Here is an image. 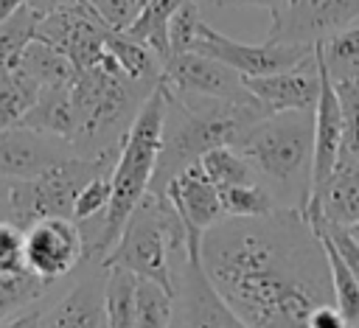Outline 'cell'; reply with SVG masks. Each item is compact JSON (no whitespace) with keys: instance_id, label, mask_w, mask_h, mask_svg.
Segmentation results:
<instances>
[{"instance_id":"cell-1","label":"cell","mask_w":359,"mask_h":328,"mask_svg":"<svg viewBox=\"0 0 359 328\" xmlns=\"http://www.w3.org/2000/svg\"><path fill=\"white\" fill-rule=\"evenodd\" d=\"M199 264L250 328H309L320 306L337 303L328 255L300 207L224 216L202 235Z\"/></svg>"},{"instance_id":"cell-2","label":"cell","mask_w":359,"mask_h":328,"mask_svg":"<svg viewBox=\"0 0 359 328\" xmlns=\"http://www.w3.org/2000/svg\"><path fill=\"white\" fill-rule=\"evenodd\" d=\"M165 84L157 81L154 90L146 95L140 109L132 115L129 129L121 137V151L115 160V168L109 174L112 179V199L104 216L81 221L84 235V261H101L115 247V241L123 233L126 219L137 207V202L151 188L157 160L163 151V129H165Z\"/></svg>"},{"instance_id":"cell-3","label":"cell","mask_w":359,"mask_h":328,"mask_svg":"<svg viewBox=\"0 0 359 328\" xmlns=\"http://www.w3.org/2000/svg\"><path fill=\"white\" fill-rule=\"evenodd\" d=\"M165 129L163 151L151 179L154 193H163L165 182L196 163L205 151L216 146H236L241 135L269 115L261 101H219V98H182L165 87Z\"/></svg>"},{"instance_id":"cell-4","label":"cell","mask_w":359,"mask_h":328,"mask_svg":"<svg viewBox=\"0 0 359 328\" xmlns=\"http://www.w3.org/2000/svg\"><path fill=\"white\" fill-rule=\"evenodd\" d=\"M236 149L272 191L278 207H306L311 199L314 112H272L255 121Z\"/></svg>"},{"instance_id":"cell-5","label":"cell","mask_w":359,"mask_h":328,"mask_svg":"<svg viewBox=\"0 0 359 328\" xmlns=\"http://www.w3.org/2000/svg\"><path fill=\"white\" fill-rule=\"evenodd\" d=\"M154 84L132 81L112 53L104 50L95 67L79 70L70 84L73 115H76V135L73 149L81 154H95L109 146H118L123 135L121 123L129 112H137Z\"/></svg>"},{"instance_id":"cell-6","label":"cell","mask_w":359,"mask_h":328,"mask_svg":"<svg viewBox=\"0 0 359 328\" xmlns=\"http://www.w3.org/2000/svg\"><path fill=\"white\" fill-rule=\"evenodd\" d=\"M174 252L188 258V233L171 202L163 193L146 191L101 266L126 269L137 278L157 280L168 292H177V272L171 266Z\"/></svg>"},{"instance_id":"cell-7","label":"cell","mask_w":359,"mask_h":328,"mask_svg":"<svg viewBox=\"0 0 359 328\" xmlns=\"http://www.w3.org/2000/svg\"><path fill=\"white\" fill-rule=\"evenodd\" d=\"M121 143L95 154H73L28 179H8V219L22 230L39 219L62 216L73 219L76 199L87 182L101 174H112Z\"/></svg>"},{"instance_id":"cell-8","label":"cell","mask_w":359,"mask_h":328,"mask_svg":"<svg viewBox=\"0 0 359 328\" xmlns=\"http://www.w3.org/2000/svg\"><path fill=\"white\" fill-rule=\"evenodd\" d=\"M160 81L168 87V93L182 95V98H219V101H258L247 84L244 76L236 73L230 64L199 53V50H185L174 53L163 64Z\"/></svg>"},{"instance_id":"cell-9","label":"cell","mask_w":359,"mask_h":328,"mask_svg":"<svg viewBox=\"0 0 359 328\" xmlns=\"http://www.w3.org/2000/svg\"><path fill=\"white\" fill-rule=\"evenodd\" d=\"M39 39L56 45L67 59L76 64V70L95 67L107 50L109 28L104 20L93 11L87 0H73L45 17H39Z\"/></svg>"},{"instance_id":"cell-10","label":"cell","mask_w":359,"mask_h":328,"mask_svg":"<svg viewBox=\"0 0 359 328\" xmlns=\"http://www.w3.org/2000/svg\"><path fill=\"white\" fill-rule=\"evenodd\" d=\"M194 50L208 53L224 64H230L236 73L247 76H269L278 70H286L306 56L314 53V45L306 42H264V45H247L224 36L222 31L210 28L208 22L199 25V36L194 42Z\"/></svg>"},{"instance_id":"cell-11","label":"cell","mask_w":359,"mask_h":328,"mask_svg":"<svg viewBox=\"0 0 359 328\" xmlns=\"http://www.w3.org/2000/svg\"><path fill=\"white\" fill-rule=\"evenodd\" d=\"M163 196L171 202V207L177 210L185 233H188V258L191 261H199V244H202V235L224 219V210H222V199H219V188L216 182L205 174L202 163H191L185 165L182 171H177L165 188H163Z\"/></svg>"},{"instance_id":"cell-12","label":"cell","mask_w":359,"mask_h":328,"mask_svg":"<svg viewBox=\"0 0 359 328\" xmlns=\"http://www.w3.org/2000/svg\"><path fill=\"white\" fill-rule=\"evenodd\" d=\"M25 261L34 275L53 283L84 261V235L79 221L48 216L25 227Z\"/></svg>"},{"instance_id":"cell-13","label":"cell","mask_w":359,"mask_h":328,"mask_svg":"<svg viewBox=\"0 0 359 328\" xmlns=\"http://www.w3.org/2000/svg\"><path fill=\"white\" fill-rule=\"evenodd\" d=\"M359 20V0H289L272 17L269 42H306L317 45L325 36Z\"/></svg>"},{"instance_id":"cell-14","label":"cell","mask_w":359,"mask_h":328,"mask_svg":"<svg viewBox=\"0 0 359 328\" xmlns=\"http://www.w3.org/2000/svg\"><path fill=\"white\" fill-rule=\"evenodd\" d=\"M171 328H250L210 286L199 261L185 258L177 272V308Z\"/></svg>"},{"instance_id":"cell-15","label":"cell","mask_w":359,"mask_h":328,"mask_svg":"<svg viewBox=\"0 0 359 328\" xmlns=\"http://www.w3.org/2000/svg\"><path fill=\"white\" fill-rule=\"evenodd\" d=\"M244 84L264 104L269 115L289 112V109L314 112L320 90H323V73H320L317 53H311L286 70H278L269 76H247Z\"/></svg>"},{"instance_id":"cell-16","label":"cell","mask_w":359,"mask_h":328,"mask_svg":"<svg viewBox=\"0 0 359 328\" xmlns=\"http://www.w3.org/2000/svg\"><path fill=\"white\" fill-rule=\"evenodd\" d=\"M65 157H73V143L59 135L36 132L31 126L0 129V177L6 179L36 177Z\"/></svg>"},{"instance_id":"cell-17","label":"cell","mask_w":359,"mask_h":328,"mask_svg":"<svg viewBox=\"0 0 359 328\" xmlns=\"http://www.w3.org/2000/svg\"><path fill=\"white\" fill-rule=\"evenodd\" d=\"M317 53V48H314ZM320 62V73H323V90H320V98H317V107H314V165H311V196L325 185V179L331 177L334 165H337V157H339V146H342V104H339V95H337V87L323 64V59L317 56Z\"/></svg>"},{"instance_id":"cell-18","label":"cell","mask_w":359,"mask_h":328,"mask_svg":"<svg viewBox=\"0 0 359 328\" xmlns=\"http://www.w3.org/2000/svg\"><path fill=\"white\" fill-rule=\"evenodd\" d=\"M104 283H107V269L104 278L90 275L76 286H70L53 306L42 311L39 328H107Z\"/></svg>"},{"instance_id":"cell-19","label":"cell","mask_w":359,"mask_h":328,"mask_svg":"<svg viewBox=\"0 0 359 328\" xmlns=\"http://www.w3.org/2000/svg\"><path fill=\"white\" fill-rule=\"evenodd\" d=\"M309 202H317L328 221L353 227L359 221V171L337 163L325 185Z\"/></svg>"},{"instance_id":"cell-20","label":"cell","mask_w":359,"mask_h":328,"mask_svg":"<svg viewBox=\"0 0 359 328\" xmlns=\"http://www.w3.org/2000/svg\"><path fill=\"white\" fill-rule=\"evenodd\" d=\"M20 126H31L36 132H50L73 143L76 135V115H73V98H70V84H56V87H42L36 104L28 109Z\"/></svg>"},{"instance_id":"cell-21","label":"cell","mask_w":359,"mask_h":328,"mask_svg":"<svg viewBox=\"0 0 359 328\" xmlns=\"http://www.w3.org/2000/svg\"><path fill=\"white\" fill-rule=\"evenodd\" d=\"M39 87H56V84H73L76 78V64L67 59V53H62L56 45L45 42V39H31L20 56V64Z\"/></svg>"},{"instance_id":"cell-22","label":"cell","mask_w":359,"mask_h":328,"mask_svg":"<svg viewBox=\"0 0 359 328\" xmlns=\"http://www.w3.org/2000/svg\"><path fill=\"white\" fill-rule=\"evenodd\" d=\"M107 53L115 56V62L121 64V70L140 84H157L163 76V62L160 56L146 48L143 42L132 39L126 31H109L107 36Z\"/></svg>"},{"instance_id":"cell-23","label":"cell","mask_w":359,"mask_h":328,"mask_svg":"<svg viewBox=\"0 0 359 328\" xmlns=\"http://www.w3.org/2000/svg\"><path fill=\"white\" fill-rule=\"evenodd\" d=\"M182 3H185V0H149V3L140 8L137 20L126 28V34H129L132 39L143 42L146 48H151V50L160 56L163 64L171 59L168 20H171V14H174Z\"/></svg>"},{"instance_id":"cell-24","label":"cell","mask_w":359,"mask_h":328,"mask_svg":"<svg viewBox=\"0 0 359 328\" xmlns=\"http://www.w3.org/2000/svg\"><path fill=\"white\" fill-rule=\"evenodd\" d=\"M331 81L359 78V25H348L314 45Z\"/></svg>"},{"instance_id":"cell-25","label":"cell","mask_w":359,"mask_h":328,"mask_svg":"<svg viewBox=\"0 0 359 328\" xmlns=\"http://www.w3.org/2000/svg\"><path fill=\"white\" fill-rule=\"evenodd\" d=\"M135 306H137V275L126 269H107V283H104L107 328H135Z\"/></svg>"},{"instance_id":"cell-26","label":"cell","mask_w":359,"mask_h":328,"mask_svg":"<svg viewBox=\"0 0 359 328\" xmlns=\"http://www.w3.org/2000/svg\"><path fill=\"white\" fill-rule=\"evenodd\" d=\"M39 90L42 87L22 67H14L11 73H6L0 78V129L20 126L28 109L36 104Z\"/></svg>"},{"instance_id":"cell-27","label":"cell","mask_w":359,"mask_h":328,"mask_svg":"<svg viewBox=\"0 0 359 328\" xmlns=\"http://www.w3.org/2000/svg\"><path fill=\"white\" fill-rule=\"evenodd\" d=\"M39 14L25 3L0 25V78L20 64V56L31 39H36Z\"/></svg>"},{"instance_id":"cell-28","label":"cell","mask_w":359,"mask_h":328,"mask_svg":"<svg viewBox=\"0 0 359 328\" xmlns=\"http://www.w3.org/2000/svg\"><path fill=\"white\" fill-rule=\"evenodd\" d=\"M177 308V292H168L157 280L137 278L135 328H171Z\"/></svg>"},{"instance_id":"cell-29","label":"cell","mask_w":359,"mask_h":328,"mask_svg":"<svg viewBox=\"0 0 359 328\" xmlns=\"http://www.w3.org/2000/svg\"><path fill=\"white\" fill-rule=\"evenodd\" d=\"M205 174L216 182V188L224 185H241V182H255L261 179L258 171L250 165V160L236 149V146H216L199 157Z\"/></svg>"},{"instance_id":"cell-30","label":"cell","mask_w":359,"mask_h":328,"mask_svg":"<svg viewBox=\"0 0 359 328\" xmlns=\"http://www.w3.org/2000/svg\"><path fill=\"white\" fill-rule=\"evenodd\" d=\"M219 199H222L224 216H238V219L266 216L278 207L272 191L261 179L241 182V185H224V188H219Z\"/></svg>"},{"instance_id":"cell-31","label":"cell","mask_w":359,"mask_h":328,"mask_svg":"<svg viewBox=\"0 0 359 328\" xmlns=\"http://www.w3.org/2000/svg\"><path fill=\"white\" fill-rule=\"evenodd\" d=\"M50 283L34 272H0V322L34 306Z\"/></svg>"},{"instance_id":"cell-32","label":"cell","mask_w":359,"mask_h":328,"mask_svg":"<svg viewBox=\"0 0 359 328\" xmlns=\"http://www.w3.org/2000/svg\"><path fill=\"white\" fill-rule=\"evenodd\" d=\"M199 0H185L168 20V42H171V56L194 50V42L199 36V25L205 22L199 14Z\"/></svg>"},{"instance_id":"cell-33","label":"cell","mask_w":359,"mask_h":328,"mask_svg":"<svg viewBox=\"0 0 359 328\" xmlns=\"http://www.w3.org/2000/svg\"><path fill=\"white\" fill-rule=\"evenodd\" d=\"M0 272H31L25 261V230L0 219Z\"/></svg>"},{"instance_id":"cell-34","label":"cell","mask_w":359,"mask_h":328,"mask_svg":"<svg viewBox=\"0 0 359 328\" xmlns=\"http://www.w3.org/2000/svg\"><path fill=\"white\" fill-rule=\"evenodd\" d=\"M109 199H112V179H109V174H101L93 182H87L84 191L79 193L73 221L81 224V221H90V219L104 216V210L109 207Z\"/></svg>"},{"instance_id":"cell-35","label":"cell","mask_w":359,"mask_h":328,"mask_svg":"<svg viewBox=\"0 0 359 328\" xmlns=\"http://www.w3.org/2000/svg\"><path fill=\"white\" fill-rule=\"evenodd\" d=\"M87 3L109 31H126L143 8V0H87Z\"/></svg>"},{"instance_id":"cell-36","label":"cell","mask_w":359,"mask_h":328,"mask_svg":"<svg viewBox=\"0 0 359 328\" xmlns=\"http://www.w3.org/2000/svg\"><path fill=\"white\" fill-rule=\"evenodd\" d=\"M199 3H213L219 8H224V6H261L269 11V17H278L289 0H199Z\"/></svg>"},{"instance_id":"cell-37","label":"cell","mask_w":359,"mask_h":328,"mask_svg":"<svg viewBox=\"0 0 359 328\" xmlns=\"http://www.w3.org/2000/svg\"><path fill=\"white\" fill-rule=\"evenodd\" d=\"M39 320H42V308H25L14 317H8L6 322H0V328H39Z\"/></svg>"},{"instance_id":"cell-38","label":"cell","mask_w":359,"mask_h":328,"mask_svg":"<svg viewBox=\"0 0 359 328\" xmlns=\"http://www.w3.org/2000/svg\"><path fill=\"white\" fill-rule=\"evenodd\" d=\"M67 3H73V0H28V6H31L39 17H45V14H50V11H56V8L67 6Z\"/></svg>"},{"instance_id":"cell-39","label":"cell","mask_w":359,"mask_h":328,"mask_svg":"<svg viewBox=\"0 0 359 328\" xmlns=\"http://www.w3.org/2000/svg\"><path fill=\"white\" fill-rule=\"evenodd\" d=\"M25 3H28V0H0V25H3L20 6H25Z\"/></svg>"},{"instance_id":"cell-40","label":"cell","mask_w":359,"mask_h":328,"mask_svg":"<svg viewBox=\"0 0 359 328\" xmlns=\"http://www.w3.org/2000/svg\"><path fill=\"white\" fill-rule=\"evenodd\" d=\"M0 219H8V179L0 177Z\"/></svg>"},{"instance_id":"cell-41","label":"cell","mask_w":359,"mask_h":328,"mask_svg":"<svg viewBox=\"0 0 359 328\" xmlns=\"http://www.w3.org/2000/svg\"><path fill=\"white\" fill-rule=\"evenodd\" d=\"M146 3H149V0H143V6H146Z\"/></svg>"},{"instance_id":"cell-42","label":"cell","mask_w":359,"mask_h":328,"mask_svg":"<svg viewBox=\"0 0 359 328\" xmlns=\"http://www.w3.org/2000/svg\"><path fill=\"white\" fill-rule=\"evenodd\" d=\"M356 328H359V325H356Z\"/></svg>"}]
</instances>
